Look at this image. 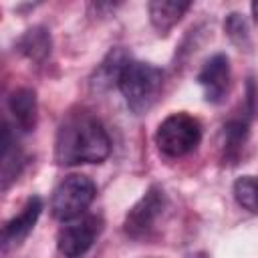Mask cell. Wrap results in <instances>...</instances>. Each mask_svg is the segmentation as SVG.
<instances>
[{"instance_id": "1", "label": "cell", "mask_w": 258, "mask_h": 258, "mask_svg": "<svg viewBox=\"0 0 258 258\" xmlns=\"http://www.w3.org/2000/svg\"><path fill=\"white\" fill-rule=\"evenodd\" d=\"M109 153L111 139L95 117L75 113L60 123L54 141V161L58 165L101 163Z\"/></svg>"}, {"instance_id": "2", "label": "cell", "mask_w": 258, "mask_h": 258, "mask_svg": "<svg viewBox=\"0 0 258 258\" xmlns=\"http://www.w3.org/2000/svg\"><path fill=\"white\" fill-rule=\"evenodd\" d=\"M119 91L125 97L127 107L141 115L153 107L163 87V73L141 60H131L119 79Z\"/></svg>"}, {"instance_id": "3", "label": "cell", "mask_w": 258, "mask_h": 258, "mask_svg": "<svg viewBox=\"0 0 258 258\" xmlns=\"http://www.w3.org/2000/svg\"><path fill=\"white\" fill-rule=\"evenodd\" d=\"M200 139H202V125L196 117L187 113H171L159 123L155 131L157 149L167 157L187 155L200 145Z\"/></svg>"}, {"instance_id": "4", "label": "cell", "mask_w": 258, "mask_h": 258, "mask_svg": "<svg viewBox=\"0 0 258 258\" xmlns=\"http://www.w3.org/2000/svg\"><path fill=\"white\" fill-rule=\"evenodd\" d=\"M97 194L95 183L87 175H67L52 191L50 198V214L60 220L69 222L85 214V210L93 204Z\"/></svg>"}, {"instance_id": "5", "label": "cell", "mask_w": 258, "mask_h": 258, "mask_svg": "<svg viewBox=\"0 0 258 258\" xmlns=\"http://www.w3.org/2000/svg\"><path fill=\"white\" fill-rule=\"evenodd\" d=\"M101 232V218L97 216H79L75 220L64 222V226L56 234V248L67 258L83 256Z\"/></svg>"}, {"instance_id": "6", "label": "cell", "mask_w": 258, "mask_h": 258, "mask_svg": "<svg viewBox=\"0 0 258 258\" xmlns=\"http://www.w3.org/2000/svg\"><path fill=\"white\" fill-rule=\"evenodd\" d=\"M163 206H165L163 189L159 185H151L141 196V200L129 210V214L125 218V224H123L125 234L131 236V238H143L145 234H149L151 228L155 226L157 218L161 216Z\"/></svg>"}, {"instance_id": "7", "label": "cell", "mask_w": 258, "mask_h": 258, "mask_svg": "<svg viewBox=\"0 0 258 258\" xmlns=\"http://www.w3.org/2000/svg\"><path fill=\"white\" fill-rule=\"evenodd\" d=\"M198 83L204 89L208 103H220L230 85V58L224 52L212 54L198 73Z\"/></svg>"}, {"instance_id": "8", "label": "cell", "mask_w": 258, "mask_h": 258, "mask_svg": "<svg viewBox=\"0 0 258 258\" xmlns=\"http://www.w3.org/2000/svg\"><path fill=\"white\" fill-rule=\"evenodd\" d=\"M42 212V200L38 196H32L26 200V204L22 206V210L6 222L4 230H2V246L8 250L12 246H18L34 228L38 216Z\"/></svg>"}, {"instance_id": "9", "label": "cell", "mask_w": 258, "mask_h": 258, "mask_svg": "<svg viewBox=\"0 0 258 258\" xmlns=\"http://www.w3.org/2000/svg\"><path fill=\"white\" fill-rule=\"evenodd\" d=\"M129 62H131V56L123 46L111 48L105 54V58L97 64V69L93 71L89 79L91 89L97 93H103V91H109L113 85H119V79Z\"/></svg>"}, {"instance_id": "10", "label": "cell", "mask_w": 258, "mask_h": 258, "mask_svg": "<svg viewBox=\"0 0 258 258\" xmlns=\"http://www.w3.org/2000/svg\"><path fill=\"white\" fill-rule=\"evenodd\" d=\"M8 109L16 121V127L22 133H28L36 127V93L28 87H18L8 97Z\"/></svg>"}, {"instance_id": "11", "label": "cell", "mask_w": 258, "mask_h": 258, "mask_svg": "<svg viewBox=\"0 0 258 258\" xmlns=\"http://www.w3.org/2000/svg\"><path fill=\"white\" fill-rule=\"evenodd\" d=\"M191 2H179V0H153L149 2V20L153 24V28L159 34H165L167 30H171L181 16L189 10Z\"/></svg>"}, {"instance_id": "12", "label": "cell", "mask_w": 258, "mask_h": 258, "mask_svg": "<svg viewBox=\"0 0 258 258\" xmlns=\"http://www.w3.org/2000/svg\"><path fill=\"white\" fill-rule=\"evenodd\" d=\"M16 48L30 60L40 62L50 54V34L44 26H32L18 38Z\"/></svg>"}, {"instance_id": "13", "label": "cell", "mask_w": 258, "mask_h": 258, "mask_svg": "<svg viewBox=\"0 0 258 258\" xmlns=\"http://www.w3.org/2000/svg\"><path fill=\"white\" fill-rule=\"evenodd\" d=\"M246 137H248V117L246 115L230 119L224 125V159L226 161L236 163Z\"/></svg>"}, {"instance_id": "14", "label": "cell", "mask_w": 258, "mask_h": 258, "mask_svg": "<svg viewBox=\"0 0 258 258\" xmlns=\"http://www.w3.org/2000/svg\"><path fill=\"white\" fill-rule=\"evenodd\" d=\"M234 198L244 210L258 212V179L254 175L238 177L234 181Z\"/></svg>"}, {"instance_id": "15", "label": "cell", "mask_w": 258, "mask_h": 258, "mask_svg": "<svg viewBox=\"0 0 258 258\" xmlns=\"http://www.w3.org/2000/svg\"><path fill=\"white\" fill-rule=\"evenodd\" d=\"M224 30L234 44L248 46V26H246V20L242 18V14H238V12L228 14V18L224 22Z\"/></svg>"}, {"instance_id": "16", "label": "cell", "mask_w": 258, "mask_h": 258, "mask_svg": "<svg viewBox=\"0 0 258 258\" xmlns=\"http://www.w3.org/2000/svg\"><path fill=\"white\" fill-rule=\"evenodd\" d=\"M252 16H254V20H256V24H258V0L256 2H252Z\"/></svg>"}]
</instances>
